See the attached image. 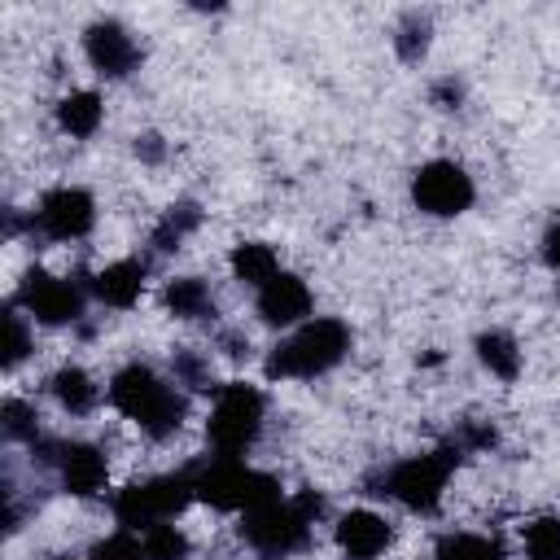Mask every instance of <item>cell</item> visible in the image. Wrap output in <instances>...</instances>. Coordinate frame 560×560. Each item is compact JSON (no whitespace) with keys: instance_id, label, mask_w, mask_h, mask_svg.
<instances>
[{"instance_id":"9c48e42d","label":"cell","mask_w":560,"mask_h":560,"mask_svg":"<svg viewBox=\"0 0 560 560\" xmlns=\"http://www.w3.org/2000/svg\"><path fill=\"white\" fill-rule=\"evenodd\" d=\"M88 293H92V284L70 280V276H52V271H39V267H35V271L22 280V289H18L13 302L26 311V319L48 324V328H61V324H74V319L83 315Z\"/></svg>"},{"instance_id":"1f68e13d","label":"cell","mask_w":560,"mask_h":560,"mask_svg":"<svg viewBox=\"0 0 560 560\" xmlns=\"http://www.w3.org/2000/svg\"><path fill=\"white\" fill-rule=\"evenodd\" d=\"M136 158H140L144 166H162V162H166V140H162L158 131H140V136H136Z\"/></svg>"},{"instance_id":"ac0fdd59","label":"cell","mask_w":560,"mask_h":560,"mask_svg":"<svg viewBox=\"0 0 560 560\" xmlns=\"http://www.w3.org/2000/svg\"><path fill=\"white\" fill-rule=\"evenodd\" d=\"M171 381L184 389V394H219V376H214V359L197 346H175L171 350Z\"/></svg>"},{"instance_id":"cb8c5ba5","label":"cell","mask_w":560,"mask_h":560,"mask_svg":"<svg viewBox=\"0 0 560 560\" xmlns=\"http://www.w3.org/2000/svg\"><path fill=\"white\" fill-rule=\"evenodd\" d=\"M140 538H144V556H149V560H188V551H192V538H188L184 525H175V521L149 525Z\"/></svg>"},{"instance_id":"277c9868","label":"cell","mask_w":560,"mask_h":560,"mask_svg":"<svg viewBox=\"0 0 560 560\" xmlns=\"http://www.w3.org/2000/svg\"><path fill=\"white\" fill-rule=\"evenodd\" d=\"M459 459H464V451L455 446V442H442V446H433V451H420V455H407V459H398V464H389L372 486V494H385V499H394V503H402V508H411V512H438V503H442V494H446V486H451V472L459 468Z\"/></svg>"},{"instance_id":"f546056e","label":"cell","mask_w":560,"mask_h":560,"mask_svg":"<svg viewBox=\"0 0 560 560\" xmlns=\"http://www.w3.org/2000/svg\"><path fill=\"white\" fill-rule=\"evenodd\" d=\"M464 455H477V451H490L494 442H499V433H494V424L490 420H468V424H459L455 429V438H451Z\"/></svg>"},{"instance_id":"52a82bcc","label":"cell","mask_w":560,"mask_h":560,"mask_svg":"<svg viewBox=\"0 0 560 560\" xmlns=\"http://www.w3.org/2000/svg\"><path fill=\"white\" fill-rule=\"evenodd\" d=\"M192 499H197V490H192V472H188V468H179V472H158V477L131 481L127 490L114 494V521H118V529L144 534L149 525L175 521Z\"/></svg>"},{"instance_id":"2e32d148","label":"cell","mask_w":560,"mask_h":560,"mask_svg":"<svg viewBox=\"0 0 560 560\" xmlns=\"http://www.w3.org/2000/svg\"><path fill=\"white\" fill-rule=\"evenodd\" d=\"M48 394H52L57 407L70 411V416H92L96 402H101V385H96L92 372L79 368V363H61V368L48 376Z\"/></svg>"},{"instance_id":"484cf974","label":"cell","mask_w":560,"mask_h":560,"mask_svg":"<svg viewBox=\"0 0 560 560\" xmlns=\"http://www.w3.org/2000/svg\"><path fill=\"white\" fill-rule=\"evenodd\" d=\"M433 560H503L499 542L486 534H446L433 551Z\"/></svg>"},{"instance_id":"44dd1931","label":"cell","mask_w":560,"mask_h":560,"mask_svg":"<svg viewBox=\"0 0 560 560\" xmlns=\"http://www.w3.org/2000/svg\"><path fill=\"white\" fill-rule=\"evenodd\" d=\"M201 206L197 201H175L158 223H153V232H149V245L158 249V254H171V249H179L197 228H201Z\"/></svg>"},{"instance_id":"d4e9b609","label":"cell","mask_w":560,"mask_h":560,"mask_svg":"<svg viewBox=\"0 0 560 560\" xmlns=\"http://www.w3.org/2000/svg\"><path fill=\"white\" fill-rule=\"evenodd\" d=\"M0 424H4V438H9V442L35 446V442L44 438V433H39V411H35V402H26V398H4Z\"/></svg>"},{"instance_id":"3957f363","label":"cell","mask_w":560,"mask_h":560,"mask_svg":"<svg viewBox=\"0 0 560 560\" xmlns=\"http://www.w3.org/2000/svg\"><path fill=\"white\" fill-rule=\"evenodd\" d=\"M324 516V494L298 490L293 499H271L262 508L241 512V538L262 560H284L311 542L315 521Z\"/></svg>"},{"instance_id":"ffe728a7","label":"cell","mask_w":560,"mask_h":560,"mask_svg":"<svg viewBox=\"0 0 560 560\" xmlns=\"http://www.w3.org/2000/svg\"><path fill=\"white\" fill-rule=\"evenodd\" d=\"M228 267H232V276H236L241 284L262 289L267 280L280 276V254H276L267 241H241V245L228 254Z\"/></svg>"},{"instance_id":"4dcf8cb0","label":"cell","mask_w":560,"mask_h":560,"mask_svg":"<svg viewBox=\"0 0 560 560\" xmlns=\"http://www.w3.org/2000/svg\"><path fill=\"white\" fill-rule=\"evenodd\" d=\"M429 101H433L438 109H459V101H464V83H459L455 74H442V79L429 83Z\"/></svg>"},{"instance_id":"603a6c76","label":"cell","mask_w":560,"mask_h":560,"mask_svg":"<svg viewBox=\"0 0 560 560\" xmlns=\"http://www.w3.org/2000/svg\"><path fill=\"white\" fill-rule=\"evenodd\" d=\"M429 44H433V22H429V13H416V9L402 13L398 26H394V52H398V61L420 66L424 52H429Z\"/></svg>"},{"instance_id":"e0dca14e","label":"cell","mask_w":560,"mask_h":560,"mask_svg":"<svg viewBox=\"0 0 560 560\" xmlns=\"http://www.w3.org/2000/svg\"><path fill=\"white\" fill-rule=\"evenodd\" d=\"M101 122H105V101H101V92L79 88V92H66V96L57 101V127H61L66 136L88 140V136H96Z\"/></svg>"},{"instance_id":"8fae6325","label":"cell","mask_w":560,"mask_h":560,"mask_svg":"<svg viewBox=\"0 0 560 560\" xmlns=\"http://www.w3.org/2000/svg\"><path fill=\"white\" fill-rule=\"evenodd\" d=\"M96 223V201L88 188L79 184H57L39 197V206L31 210V232L39 228L48 241H83Z\"/></svg>"},{"instance_id":"83f0119b","label":"cell","mask_w":560,"mask_h":560,"mask_svg":"<svg viewBox=\"0 0 560 560\" xmlns=\"http://www.w3.org/2000/svg\"><path fill=\"white\" fill-rule=\"evenodd\" d=\"M26 354H31V319H26V311L13 302V306L4 311V368L13 372Z\"/></svg>"},{"instance_id":"7a4b0ae2","label":"cell","mask_w":560,"mask_h":560,"mask_svg":"<svg viewBox=\"0 0 560 560\" xmlns=\"http://www.w3.org/2000/svg\"><path fill=\"white\" fill-rule=\"evenodd\" d=\"M350 324L337 315H311L306 324H298L284 341H276L262 359L267 381H311L332 372L346 354H350Z\"/></svg>"},{"instance_id":"d6986e66","label":"cell","mask_w":560,"mask_h":560,"mask_svg":"<svg viewBox=\"0 0 560 560\" xmlns=\"http://www.w3.org/2000/svg\"><path fill=\"white\" fill-rule=\"evenodd\" d=\"M162 306L175 319H210L214 315V293H210V284L201 276H175L162 289Z\"/></svg>"},{"instance_id":"9a60e30c","label":"cell","mask_w":560,"mask_h":560,"mask_svg":"<svg viewBox=\"0 0 560 560\" xmlns=\"http://www.w3.org/2000/svg\"><path fill=\"white\" fill-rule=\"evenodd\" d=\"M144 276H149V267H144L140 258H114V262H105L88 284H92V298H101V302L114 306V311H127V306L140 302Z\"/></svg>"},{"instance_id":"6da1fadb","label":"cell","mask_w":560,"mask_h":560,"mask_svg":"<svg viewBox=\"0 0 560 560\" xmlns=\"http://www.w3.org/2000/svg\"><path fill=\"white\" fill-rule=\"evenodd\" d=\"M105 394H109V407L153 442H166L188 420V394L175 381L158 376L149 363H122L109 376Z\"/></svg>"},{"instance_id":"8992f818","label":"cell","mask_w":560,"mask_h":560,"mask_svg":"<svg viewBox=\"0 0 560 560\" xmlns=\"http://www.w3.org/2000/svg\"><path fill=\"white\" fill-rule=\"evenodd\" d=\"M262 420H267V394L249 381H223V389L214 394L210 416H206L210 451L228 455V459H245V451L262 433Z\"/></svg>"},{"instance_id":"f1b7e54d","label":"cell","mask_w":560,"mask_h":560,"mask_svg":"<svg viewBox=\"0 0 560 560\" xmlns=\"http://www.w3.org/2000/svg\"><path fill=\"white\" fill-rule=\"evenodd\" d=\"M92 560H149V556H144V538L136 529H114L92 547Z\"/></svg>"},{"instance_id":"d6a6232c","label":"cell","mask_w":560,"mask_h":560,"mask_svg":"<svg viewBox=\"0 0 560 560\" xmlns=\"http://www.w3.org/2000/svg\"><path fill=\"white\" fill-rule=\"evenodd\" d=\"M542 258H547L551 271H560V223H551V228L542 232Z\"/></svg>"},{"instance_id":"836d02e7","label":"cell","mask_w":560,"mask_h":560,"mask_svg":"<svg viewBox=\"0 0 560 560\" xmlns=\"http://www.w3.org/2000/svg\"><path fill=\"white\" fill-rule=\"evenodd\" d=\"M52 560H79V556H52Z\"/></svg>"},{"instance_id":"7402d4cb","label":"cell","mask_w":560,"mask_h":560,"mask_svg":"<svg viewBox=\"0 0 560 560\" xmlns=\"http://www.w3.org/2000/svg\"><path fill=\"white\" fill-rule=\"evenodd\" d=\"M477 359H481V368H486L490 376H499V381H516V376H521V346H516V337L503 332V328H490V332L477 337Z\"/></svg>"},{"instance_id":"4fadbf2b","label":"cell","mask_w":560,"mask_h":560,"mask_svg":"<svg viewBox=\"0 0 560 560\" xmlns=\"http://www.w3.org/2000/svg\"><path fill=\"white\" fill-rule=\"evenodd\" d=\"M332 542H337V551H341L346 560H376V556L389 551L394 525H389L381 512H372V508H350V512L337 516Z\"/></svg>"},{"instance_id":"5b68a950","label":"cell","mask_w":560,"mask_h":560,"mask_svg":"<svg viewBox=\"0 0 560 560\" xmlns=\"http://www.w3.org/2000/svg\"><path fill=\"white\" fill-rule=\"evenodd\" d=\"M192 472V490L201 503L219 508V512H249L262 508L271 499H280V481L245 459H228V455H206L197 464H188Z\"/></svg>"},{"instance_id":"30bf717a","label":"cell","mask_w":560,"mask_h":560,"mask_svg":"<svg viewBox=\"0 0 560 560\" xmlns=\"http://www.w3.org/2000/svg\"><path fill=\"white\" fill-rule=\"evenodd\" d=\"M411 201L433 219H455L477 201V184L459 162L433 158L411 175Z\"/></svg>"},{"instance_id":"ba28073f","label":"cell","mask_w":560,"mask_h":560,"mask_svg":"<svg viewBox=\"0 0 560 560\" xmlns=\"http://www.w3.org/2000/svg\"><path fill=\"white\" fill-rule=\"evenodd\" d=\"M31 455L57 472L61 490L74 494V499H92L109 486V459L101 446L92 442H66V438H39L31 446Z\"/></svg>"},{"instance_id":"4316f807","label":"cell","mask_w":560,"mask_h":560,"mask_svg":"<svg viewBox=\"0 0 560 560\" xmlns=\"http://www.w3.org/2000/svg\"><path fill=\"white\" fill-rule=\"evenodd\" d=\"M525 560H560V516H538L521 529Z\"/></svg>"},{"instance_id":"7c38bea8","label":"cell","mask_w":560,"mask_h":560,"mask_svg":"<svg viewBox=\"0 0 560 560\" xmlns=\"http://www.w3.org/2000/svg\"><path fill=\"white\" fill-rule=\"evenodd\" d=\"M83 57H88V66L101 74V79H127L136 66H140V44H136V35L122 26V22H114V18H101V22H92L88 31H83Z\"/></svg>"},{"instance_id":"5bb4252c","label":"cell","mask_w":560,"mask_h":560,"mask_svg":"<svg viewBox=\"0 0 560 560\" xmlns=\"http://www.w3.org/2000/svg\"><path fill=\"white\" fill-rule=\"evenodd\" d=\"M258 319L271 328H298L311 319V289L302 276L280 271L276 280H267L258 289Z\"/></svg>"}]
</instances>
